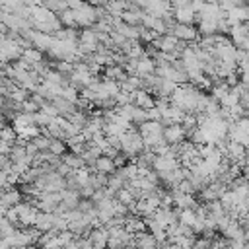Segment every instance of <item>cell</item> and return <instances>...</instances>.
<instances>
[{"instance_id":"obj_15","label":"cell","mask_w":249,"mask_h":249,"mask_svg":"<svg viewBox=\"0 0 249 249\" xmlns=\"http://www.w3.org/2000/svg\"><path fill=\"white\" fill-rule=\"evenodd\" d=\"M115 198H117L119 202H123L124 206H128V212H132V206H134V202H136V196H134L126 187L119 189L117 195H115Z\"/></svg>"},{"instance_id":"obj_13","label":"cell","mask_w":249,"mask_h":249,"mask_svg":"<svg viewBox=\"0 0 249 249\" xmlns=\"http://www.w3.org/2000/svg\"><path fill=\"white\" fill-rule=\"evenodd\" d=\"M173 19H175V23L193 25V21L196 19V14L191 10V6H187V8H175L173 10Z\"/></svg>"},{"instance_id":"obj_2","label":"cell","mask_w":249,"mask_h":249,"mask_svg":"<svg viewBox=\"0 0 249 249\" xmlns=\"http://www.w3.org/2000/svg\"><path fill=\"white\" fill-rule=\"evenodd\" d=\"M142 27H146V29H152L156 35H165L167 33V25H165V21L161 19V18H158V16H152V14H142Z\"/></svg>"},{"instance_id":"obj_28","label":"cell","mask_w":249,"mask_h":249,"mask_svg":"<svg viewBox=\"0 0 249 249\" xmlns=\"http://www.w3.org/2000/svg\"><path fill=\"white\" fill-rule=\"evenodd\" d=\"M202 6H204V0H191V10L195 14H198L202 10Z\"/></svg>"},{"instance_id":"obj_7","label":"cell","mask_w":249,"mask_h":249,"mask_svg":"<svg viewBox=\"0 0 249 249\" xmlns=\"http://www.w3.org/2000/svg\"><path fill=\"white\" fill-rule=\"evenodd\" d=\"M152 167L156 169V173L160 171H171L179 167V160L175 156H156L152 161Z\"/></svg>"},{"instance_id":"obj_10","label":"cell","mask_w":249,"mask_h":249,"mask_svg":"<svg viewBox=\"0 0 249 249\" xmlns=\"http://www.w3.org/2000/svg\"><path fill=\"white\" fill-rule=\"evenodd\" d=\"M134 93V105L136 107H140V109H152V107H156V99L152 97V93L150 91H146V89H136V91H132Z\"/></svg>"},{"instance_id":"obj_9","label":"cell","mask_w":249,"mask_h":249,"mask_svg":"<svg viewBox=\"0 0 249 249\" xmlns=\"http://www.w3.org/2000/svg\"><path fill=\"white\" fill-rule=\"evenodd\" d=\"M134 247L136 249H156L158 247V241L156 237L150 233V231H138L134 233Z\"/></svg>"},{"instance_id":"obj_4","label":"cell","mask_w":249,"mask_h":249,"mask_svg":"<svg viewBox=\"0 0 249 249\" xmlns=\"http://www.w3.org/2000/svg\"><path fill=\"white\" fill-rule=\"evenodd\" d=\"M89 243L93 245V249H107V241H109V233L105 230V226H95L89 230L88 233Z\"/></svg>"},{"instance_id":"obj_6","label":"cell","mask_w":249,"mask_h":249,"mask_svg":"<svg viewBox=\"0 0 249 249\" xmlns=\"http://www.w3.org/2000/svg\"><path fill=\"white\" fill-rule=\"evenodd\" d=\"M144 10H146V14L163 18L165 14L171 12V4H169V0H146Z\"/></svg>"},{"instance_id":"obj_14","label":"cell","mask_w":249,"mask_h":249,"mask_svg":"<svg viewBox=\"0 0 249 249\" xmlns=\"http://www.w3.org/2000/svg\"><path fill=\"white\" fill-rule=\"evenodd\" d=\"M53 224H54V214L53 212H39L37 218H35V226L33 228H37L43 233V231L53 230Z\"/></svg>"},{"instance_id":"obj_21","label":"cell","mask_w":249,"mask_h":249,"mask_svg":"<svg viewBox=\"0 0 249 249\" xmlns=\"http://www.w3.org/2000/svg\"><path fill=\"white\" fill-rule=\"evenodd\" d=\"M16 140H18V134H16L14 126H2L0 128V142H6L10 146H14Z\"/></svg>"},{"instance_id":"obj_8","label":"cell","mask_w":249,"mask_h":249,"mask_svg":"<svg viewBox=\"0 0 249 249\" xmlns=\"http://www.w3.org/2000/svg\"><path fill=\"white\" fill-rule=\"evenodd\" d=\"M21 198H23V193H21L19 189H2V191H0V202H2L6 208L16 206L18 202H21Z\"/></svg>"},{"instance_id":"obj_5","label":"cell","mask_w":249,"mask_h":249,"mask_svg":"<svg viewBox=\"0 0 249 249\" xmlns=\"http://www.w3.org/2000/svg\"><path fill=\"white\" fill-rule=\"evenodd\" d=\"M171 198H173V204L175 208L183 210V208H195L198 202L195 198V195H189V193H181L177 189H171Z\"/></svg>"},{"instance_id":"obj_18","label":"cell","mask_w":249,"mask_h":249,"mask_svg":"<svg viewBox=\"0 0 249 249\" xmlns=\"http://www.w3.org/2000/svg\"><path fill=\"white\" fill-rule=\"evenodd\" d=\"M195 220H196V212H195V208H183V210H179V224L193 228Z\"/></svg>"},{"instance_id":"obj_3","label":"cell","mask_w":249,"mask_h":249,"mask_svg":"<svg viewBox=\"0 0 249 249\" xmlns=\"http://www.w3.org/2000/svg\"><path fill=\"white\" fill-rule=\"evenodd\" d=\"M171 35H175L179 41L187 43V41H196L198 39V31L193 27V25H187V23H175L171 29Z\"/></svg>"},{"instance_id":"obj_20","label":"cell","mask_w":249,"mask_h":249,"mask_svg":"<svg viewBox=\"0 0 249 249\" xmlns=\"http://www.w3.org/2000/svg\"><path fill=\"white\" fill-rule=\"evenodd\" d=\"M148 121V111L146 109H140L132 103V109H130V123L134 124H140V123H146Z\"/></svg>"},{"instance_id":"obj_12","label":"cell","mask_w":249,"mask_h":249,"mask_svg":"<svg viewBox=\"0 0 249 249\" xmlns=\"http://www.w3.org/2000/svg\"><path fill=\"white\" fill-rule=\"evenodd\" d=\"M115 169H117V167H115V161H113V158H109V156H103V154H101V156L93 161V171H95V173L111 175Z\"/></svg>"},{"instance_id":"obj_1","label":"cell","mask_w":249,"mask_h":249,"mask_svg":"<svg viewBox=\"0 0 249 249\" xmlns=\"http://www.w3.org/2000/svg\"><path fill=\"white\" fill-rule=\"evenodd\" d=\"M187 138V130L183 128L181 123H171L167 126H163V140L167 144H181Z\"/></svg>"},{"instance_id":"obj_11","label":"cell","mask_w":249,"mask_h":249,"mask_svg":"<svg viewBox=\"0 0 249 249\" xmlns=\"http://www.w3.org/2000/svg\"><path fill=\"white\" fill-rule=\"evenodd\" d=\"M29 41L33 43L35 49H39L41 53H45V51H49V47H51V43H53V37H51L49 33L33 31V29H31V39H29Z\"/></svg>"},{"instance_id":"obj_19","label":"cell","mask_w":249,"mask_h":249,"mask_svg":"<svg viewBox=\"0 0 249 249\" xmlns=\"http://www.w3.org/2000/svg\"><path fill=\"white\" fill-rule=\"evenodd\" d=\"M8 95H10V99H12V101H16V103H19V105H21L25 99H29V93H27V89H25V88H21V86L8 89Z\"/></svg>"},{"instance_id":"obj_29","label":"cell","mask_w":249,"mask_h":249,"mask_svg":"<svg viewBox=\"0 0 249 249\" xmlns=\"http://www.w3.org/2000/svg\"><path fill=\"white\" fill-rule=\"evenodd\" d=\"M4 187H10V185H8V173L0 169V191H2Z\"/></svg>"},{"instance_id":"obj_24","label":"cell","mask_w":249,"mask_h":249,"mask_svg":"<svg viewBox=\"0 0 249 249\" xmlns=\"http://www.w3.org/2000/svg\"><path fill=\"white\" fill-rule=\"evenodd\" d=\"M49 152L54 154V156H62L66 152V144L64 140H58V138H53L51 144H49Z\"/></svg>"},{"instance_id":"obj_17","label":"cell","mask_w":249,"mask_h":249,"mask_svg":"<svg viewBox=\"0 0 249 249\" xmlns=\"http://www.w3.org/2000/svg\"><path fill=\"white\" fill-rule=\"evenodd\" d=\"M198 31L202 35H216L218 33V19H198Z\"/></svg>"},{"instance_id":"obj_23","label":"cell","mask_w":249,"mask_h":249,"mask_svg":"<svg viewBox=\"0 0 249 249\" xmlns=\"http://www.w3.org/2000/svg\"><path fill=\"white\" fill-rule=\"evenodd\" d=\"M51 140H53V138H51L49 134H43V132H41V134H37L35 138H31V142L37 146V150H49Z\"/></svg>"},{"instance_id":"obj_26","label":"cell","mask_w":249,"mask_h":249,"mask_svg":"<svg viewBox=\"0 0 249 249\" xmlns=\"http://www.w3.org/2000/svg\"><path fill=\"white\" fill-rule=\"evenodd\" d=\"M235 124H237V128H239L241 132H245V134L249 136V115H243V117L235 119Z\"/></svg>"},{"instance_id":"obj_22","label":"cell","mask_w":249,"mask_h":249,"mask_svg":"<svg viewBox=\"0 0 249 249\" xmlns=\"http://www.w3.org/2000/svg\"><path fill=\"white\" fill-rule=\"evenodd\" d=\"M21 56H23L31 66L43 60V53H41L39 49H23V54H21Z\"/></svg>"},{"instance_id":"obj_16","label":"cell","mask_w":249,"mask_h":249,"mask_svg":"<svg viewBox=\"0 0 249 249\" xmlns=\"http://www.w3.org/2000/svg\"><path fill=\"white\" fill-rule=\"evenodd\" d=\"M60 160H62V163H66V165L72 167V169H80V167L86 165L84 160H82L78 154H74V152H64V154L60 156Z\"/></svg>"},{"instance_id":"obj_25","label":"cell","mask_w":249,"mask_h":249,"mask_svg":"<svg viewBox=\"0 0 249 249\" xmlns=\"http://www.w3.org/2000/svg\"><path fill=\"white\" fill-rule=\"evenodd\" d=\"M39 109H41V107H39L33 99H25V101L21 103V113H29V115H31V113H37Z\"/></svg>"},{"instance_id":"obj_27","label":"cell","mask_w":249,"mask_h":249,"mask_svg":"<svg viewBox=\"0 0 249 249\" xmlns=\"http://www.w3.org/2000/svg\"><path fill=\"white\" fill-rule=\"evenodd\" d=\"M169 4L173 6V10L175 8H187V6H191V0H169Z\"/></svg>"}]
</instances>
